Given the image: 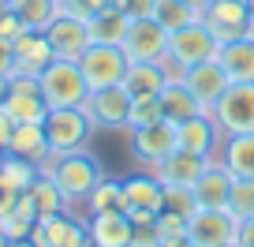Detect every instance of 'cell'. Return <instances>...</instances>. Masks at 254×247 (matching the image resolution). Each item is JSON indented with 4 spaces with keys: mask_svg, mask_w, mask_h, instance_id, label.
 <instances>
[{
    "mask_svg": "<svg viewBox=\"0 0 254 247\" xmlns=\"http://www.w3.org/2000/svg\"><path fill=\"white\" fill-rule=\"evenodd\" d=\"M41 172L56 180V187L64 191L67 206H82V202L90 199V191L97 187V180L105 176V168H101V161L82 146V150H71V154H49V158L41 161Z\"/></svg>",
    "mask_w": 254,
    "mask_h": 247,
    "instance_id": "cell-1",
    "label": "cell"
},
{
    "mask_svg": "<svg viewBox=\"0 0 254 247\" xmlns=\"http://www.w3.org/2000/svg\"><path fill=\"white\" fill-rule=\"evenodd\" d=\"M41 82V97L49 101V109H67V105H82L90 97L86 75H82L79 60H60L56 56L53 64L38 75Z\"/></svg>",
    "mask_w": 254,
    "mask_h": 247,
    "instance_id": "cell-2",
    "label": "cell"
},
{
    "mask_svg": "<svg viewBox=\"0 0 254 247\" xmlns=\"http://www.w3.org/2000/svg\"><path fill=\"white\" fill-rule=\"evenodd\" d=\"M217 49H221V41L213 38V30H209L206 23H190V26H180V30L168 34V53H165V64L172 68V72H187V68L202 64V60H213Z\"/></svg>",
    "mask_w": 254,
    "mask_h": 247,
    "instance_id": "cell-3",
    "label": "cell"
},
{
    "mask_svg": "<svg viewBox=\"0 0 254 247\" xmlns=\"http://www.w3.org/2000/svg\"><path fill=\"white\" fill-rule=\"evenodd\" d=\"M209 116L217 120V128H221L224 139L254 131V82H232V86L217 97Z\"/></svg>",
    "mask_w": 254,
    "mask_h": 247,
    "instance_id": "cell-4",
    "label": "cell"
},
{
    "mask_svg": "<svg viewBox=\"0 0 254 247\" xmlns=\"http://www.w3.org/2000/svg\"><path fill=\"white\" fill-rule=\"evenodd\" d=\"M45 135H49L53 154H71V150H82V146H86V139L94 135V120L86 116V109H82V105L49 109V116H45Z\"/></svg>",
    "mask_w": 254,
    "mask_h": 247,
    "instance_id": "cell-5",
    "label": "cell"
},
{
    "mask_svg": "<svg viewBox=\"0 0 254 247\" xmlns=\"http://www.w3.org/2000/svg\"><path fill=\"white\" fill-rule=\"evenodd\" d=\"M79 68L86 75V86L90 90H105V86H120L131 68L127 53L120 45H90L86 53L79 56Z\"/></svg>",
    "mask_w": 254,
    "mask_h": 247,
    "instance_id": "cell-6",
    "label": "cell"
},
{
    "mask_svg": "<svg viewBox=\"0 0 254 247\" xmlns=\"http://www.w3.org/2000/svg\"><path fill=\"white\" fill-rule=\"evenodd\" d=\"M187 236L198 247H224L236 244L239 236V217L232 210H194L187 217Z\"/></svg>",
    "mask_w": 254,
    "mask_h": 247,
    "instance_id": "cell-7",
    "label": "cell"
},
{
    "mask_svg": "<svg viewBox=\"0 0 254 247\" xmlns=\"http://www.w3.org/2000/svg\"><path fill=\"white\" fill-rule=\"evenodd\" d=\"M131 101L135 97L127 94L124 86H105V90H90V97L82 101L86 116L94 120V128H127V116H131Z\"/></svg>",
    "mask_w": 254,
    "mask_h": 247,
    "instance_id": "cell-8",
    "label": "cell"
},
{
    "mask_svg": "<svg viewBox=\"0 0 254 247\" xmlns=\"http://www.w3.org/2000/svg\"><path fill=\"white\" fill-rule=\"evenodd\" d=\"M120 49L127 53V60H165V53H168V30L153 15L131 19L127 38H124V45H120Z\"/></svg>",
    "mask_w": 254,
    "mask_h": 247,
    "instance_id": "cell-9",
    "label": "cell"
},
{
    "mask_svg": "<svg viewBox=\"0 0 254 247\" xmlns=\"http://www.w3.org/2000/svg\"><path fill=\"white\" fill-rule=\"evenodd\" d=\"M172 150H176V124L172 120H153L146 128H131V154L146 168L165 161Z\"/></svg>",
    "mask_w": 254,
    "mask_h": 247,
    "instance_id": "cell-10",
    "label": "cell"
},
{
    "mask_svg": "<svg viewBox=\"0 0 254 247\" xmlns=\"http://www.w3.org/2000/svg\"><path fill=\"white\" fill-rule=\"evenodd\" d=\"M221 143H224V135H221V128H217V120L209 112H198V116L176 124V146L180 150H190V154H198V158H217Z\"/></svg>",
    "mask_w": 254,
    "mask_h": 247,
    "instance_id": "cell-11",
    "label": "cell"
},
{
    "mask_svg": "<svg viewBox=\"0 0 254 247\" xmlns=\"http://www.w3.org/2000/svg\"><path fill=\"white\" fill-rule=\"evenodd\" d=\"M45 38H49V45H53V53L60 56V60H79V56L90 49V30H86V19L67 15L64 8H60V15H56L53 23H49Z\"/></svg>",
    "mask_w": 254,
    "mask_h": 247,
    "instance_id": "cell-12",
    "label": "cell"
},
{
    "mask_svg": "<svg viewBox=\"0 0 254 247\" xmlns=\"http://www.w3.org/2000/svg\"><path fill=\"white\" fill-rule=\"evenodd\" d=\"M232 187H236V176H232L217 158H209V165L202 168L198 183H194L190 191H194V202H198V210H228Z\"/></svg>",
    "mask_w": 254,
    "mask_h": 247,
    "instance_id": "cell-13",
    "label": "cell"
},
{
    "mask_svg": "<svg viewBox=\"0 0 254 247\" xmlns=\"http://www.w3.org/2000/svg\"><path fill=\"white\" fill-rule=\"evenodd\" d=\"M202 23L213 30L217 41L243 38L247 23H251V0H213L202 15Z\"/></svg>",
    "mask_w": 254,
    "mask_h": 247,
    "instance_id": "cell-14",
    "label": "cell"
},
{
    "mask_svg": "<svg viewBox=\"0 0 254 247\" xmlns=\"http://www.w3.org/2000/svg\"><path fill=\"white\" fill-rule=\"evenodd\" d=\"M90 247H131L135 240V221L127 210H109V214H86Z\"/></svg>",
    "mask_w": 254,
    "mask_h": 247,
    "instance_id": "cell-15",
    "label": "cell"
},
{
    "mask_svg": "<svg viewBox=\"0 0 254 247\" xmlns=\"http://www.w3.org/2000/svg\"><path fill=\"white\" fill-rule=\"evenodd\" d=\"M11 49H15V72H11V79H15V75H41L56 60L45 30H23L11 41Z\"/></svg>",
    "mask_w": 254,
    "mask_h": 247,
    "instance_id": "cell-16",
    "label": "cell"
},
{
    "mask_svg": "<svg viewBox=\"0 0 254 247\" xmlns=\"http://www.w3.org/2000/svg\"><path fill=\"white\" fill-rule=\"evenodd\" d=\"M206 165H209V158H198V154L180 150V146H176V150L168 154L165 161H157V165H153L150 172L157 176V180L165 183V187H194Z\"/></svg>",
    "mask_w": 254,
    "mask_h": 247,
    "instance_id": "cell-17",
    "label": "cell"
},
{
    "mask_svg": "<svg viewBox=\"0 0 254 247\" xmlns=\"http://www.w3.org/2000/svg\"><path fill=\"white\" fill-rule=\"evenodd\" d=\"M183 82L190 86V94L202 101V109H206V112L213 109L217 97L232 86L228 72L217 64V56H213V60H202V64H194V68H187V72H183Z\"/></svg>",
    "mask_w": 254,
    "mask_h": 247,
    "instance_id": "cell-18",
    "label": "cell"
},
{
    "mask_svg": "<svg viewBox=\"0 0 254 247\" xmlns=\"http://www.w3.org/2000/svg\"><path fill=\"white\" fill-rule=\"evenodd\" d=\"M168 79H172V68H168L165 60H131V68H127V75H124L120 86H124L131 97H146V94L157 97Z\"/></svg>",
    "mask_w": 254,
    "mask_h": 247,
    "instance_id": "cell-19",
    "label": "cell"
},
{
    "mask_svg": "<svg viewBox=\"0 0 254 247\" xmlns=\"http://www.w3.org/2000/svg\"><path fill=\"white\" fill-rule=\"evenodd\" d=\"M41 232H45V247H90V229L86 221L71 214V210H60V214L41 217Z\"/></svg>",
    "mask_w": 254,
    "mask_h": 247,
    "instance_id": "cell-20",
    "label": "cell"
},
{
    "mask_svg": "<svg viewBox=\"0 0 254 247\" xmlns=\"http://www.w3.org/2000/svg\"><path fill=\"white\" fill-rule=\"evenodd\" d=\"M157 101H161L165 120H172V124H183V120L206 112V109H202V101L190 94V86L183 82V72H172V79L165 82V90L157 94Z\"/></svg>",
    "mask_w": 254,
    "mask_h": 247,
    "instance_id": "cell-21",
    "label": "cell"
},
{
    "mask_svg": "<svg viewBox=\"0 0 254 247\" xmlns=\"http://www.w3.org/2000/svg\"><path fill=\"white\" fill-rule=\"evenodd\" d=\"M217 64L228 72L232 82H254V41L251 38L221 41V49H217Z\"/></svg>",
    "mask_w": 254,
    "mask_h": 247,
    "instance_id": "cell-22",
    "label": "cell"
},
{
    "mask_svg": "<svg viewBox=\"0 0 254 247\" xmlns=\"http://www.w3.org/2000/svg\"><path fill=\"white\" fill-rule=\"evenodd\" d=\"M124 191H127V210H150V214H161V210H165V183L153 172L127 176Z\"/></svg>",
    "mask_w": 254,
    "mask_h": 247,
    "instance_id": "cell-23",
    "label": "cell"
},
{
    "mask_svg": "<svg viewBox=\"0 0 254 247\" xmlns=\"http://www.w3.org/2000/svg\"><path fill=\"white\" fill-rule=\"evenodd\" d=\"M221 161L236 180H254V131L247 135H228L221 143Z\"/></svg>",
    "mask_w": 254,
    "mask_h": 247,
    "instance_id": "cell-24",
    "label": "cell"
},
{
    "mask_svg": "<svg viewBox=\"0 0 254 247\" xmlns=\"http://www.w3.org/2000/svg\"><path fill=\"white\" fill-rule=\"evenodd\" d=\"M4 150L41 165V161L53 154L49 135H45V124H15V131H11V139H8V146H4Z\"/></svg>",
    "mask_w": 254,
    "mask_h": 247,
    "instance_id": "cell-25",
    "label": "cell"
},
{
    "mask_svg": "<svg viewBox=\"0 0 254 247\" xmlns=\"http://www.w3.org/2000/svg\"><path fill=\"white\" fill-rule=\"evenodd\" d=\"M127 26H131V15H124V11H116V8H105L101 15H94L86 23L90 45H124Z\"/></svg>",
    "mask_w": 254,
    "mask_h": 247,
    "instance_id": "cell-26",
    "label": "cell"
},
{
    "mask_svg": "<svg viewBox=\"0 0 254 247\" xmlns=\"http://www.w3.org/2000/svg\"><path fill=\"white\" fill-rule=\"evenodd\" d=\"M41 176V165L38 161H26L19 154H8L0 158V187H8V191H30V183Z\"/></svg>",
    "mask_w": 254,
    "mask_h": 247,
    "instance_id": "cell-27",
    "label": "cell"
},
{
    "mask_svg": "<svg viewBox=\"0 0 254 247\" xmlns=\"http://www.w3.org/2000/svg\"><path fill=\"white\" fill-rule=\"evenodd\" d=\"M86 214H109V210H127V191H124V180L116 176H101L97 187L90 191V199L82 202Z\"/></svg>",
    "mask_w": 254,
    "mask_h": 247,
    "instance_id": "cell-28",
    "label": "cell"
},
{
    "mask_svg": "<svg viewBox=\"0 0 254 247\" xmlns=\"http://www.w3.org/2000/svg\"><path fill=\"white\" fill-rule=\"evenodd\" d=\"M11 11L26 23V30H49V23L60 15V4L56 0H11Z\"/></svg>",
    "mask_w": 254,
    "mask_h": 247,
    "instance_id": "cell-29",
    "label": "cell"
},
{
    "mask_svg": "<svg viewBox=\"0 0 254 247\" xmlns=\"http://www.w3.org/2000/svg\"><path fill=\"white\" fill-rule=\"evenodd\" d=\"M153 19H157L161 26H165L168 34L180 30V26H190V23H198V11L190 8L187 0H153Z\"/></svg>",
    "mask_w": 254,
    "mask_h": 247,
    "instance_id": "cell-30",
    "label": "cell"
},
{
    "mask_svg": "<svg viewBox=\"0 0 254 247\" xmlns=\"http://www.w3.org/2000/svg\"><path fill=\"white\" fill-rule=\"evenodd\" d=\"M30 195H34V206H38L41 217L60 214V210H71V206H67V199H64V191L56 187V180H53V176H45V172L30 183Z\"/></svg>",
    "mask_w": 254,
    "mask_h": 247,
    "instance_id": "cell-31",
    "label": "cell"
},
{
    "mask_svg": "<svg viewBox=\"0 0 254 247\" xmlns=\"http://www.w3.org/2000/svg\"><path fill=\"white\" fill-rule=\"evenodd\" d=\"M153 120H165L161 101L153 94L135 97V101H131V116H127V131H131V128H146V124H153Z\"/></svg>",
    "mask_w": 254,
    "mask_h": 247,
    "instance_id": "cell-32",
    "label": "cell"
},
{
    "mask_svg": "<svg viewBox=\"0 0 254 247\" xmlns=\"http://www.w3.org/2000/svg\"><path fill=\"white\" fill-rule=\"evenodd\" d=\"M228 210L243 221V217L254 214V180H236V187H232V202Z\"/></svg>",
    "mask_w": 254,
    "mask_h": 247,
    "instance_id": "cell-33",
    "label": "cell"
},
{
    "mask_svg": "<svg viewBox=\"0 0 254 247\" xmlns=\"http://www.w3.org/2000/svg\"><path fill=\"white\" fill-rule=\"evenodd\" d=\"M153 229H157L161 244H165V240H176V236H187V217H180L176 210H161Z\"/></svg>",
    "mask_w": 254,
    "mask_h": 247,
    "instance_id": "cell-34",
    "label": "cell"
},
{
    "mask_svg": "<svg viewBox=\"0 0 254 247\" xmlns=\"http://www.w3.org/2000/svg\"><path fill=\"white\" fill-rule=\"evenodd\" d=\"M165 210H176L180 217H190L198 210L194 191H190V187H165Z\"/></svg>",
    "mask_w": 254,
    "mask_h": 247,
    "instance_id": "cell-35",
    "label": "cell"
},
{
    "mask_svg": "<svg viewBox=\"0 0 254 247\" xmlns=\"http://www.w3.org/2000/svg\"><path fill=\"white\" fill-rule=\"evenodd\" d=\"M60 8L67 11V15L86 19V23H90L94 15H101V11H105V8H112V4H109V0H64Z\"/></svg>",
    "mask_w": 254,
    "mask_h": 247,
    "instance_id": "cell-36",
    "label": "cell"
},
{
    "mask_svg": "<svg viewBox=\"0 0 254 247\" xmlns=\"http://www.w3.org/2000/svg\"><path fill=\"white\" fill-rule=\"evenodd\" d=\"M34 225H38V221H26V217H19L15 210H11V214H0V232H4L8 240H23V236H30Z\"/></svg>",
    "mask_w": 254,
    "mask_h": 247,
    "instance_id": "cell-37",
    "label": "cell"
},
{
    "mask_svg": "<svg viewBox=\"0 0 254 247\" xmlns=\"http://www.w3.org/2000/svg\"><path fill=\"white\" fill-rule=\"evenodd\" d=\"M23 30H26V23L11 11V4H4V8H0V38H4V41H15Z\"/></svg>",
    "mask_w": 254,
    "mask_h": 247,
    "instance_id": "cell-38",
    "label": "cell"
},
{
    "mask_svg": "<svg viewBox=\"0 0 254 247\" xmlns=\"http://www.w3.org/2000/svg\"><path fill=\"white\" fill-rule=\"evenodd\" d=\"M116 11H124V15L131 19H142V15H153V0H109Z\"/></svg>",
    "mask_w": 254,
    "mask_h": 247,
    "instance_id": "cell-39",
    "label": "cell"
},
{
    "mask_svg": "<svg viewBox=\"0 0 254 247\" xmlns=\"http://www.w3.org/2000/svg\"><path fill=\"white\" fill-rule=\"evenodd\" d=\"M11 72H15V49H11V41L0 38V75L11 79Z\"/></svg>",
    "mask_w": 254,
    "mask_h": 247,
    "instance_id": "cell-40",
    "label": "cell"
},
{
    "mask_svg": "<svg viewBox=\"0 0 254 247\" xmlns=\"http://www.w3.org/2000/svg\"><path fill=\"white\" fill-rule=\"evenodd\" d=\"M236 240H239L243 247H254V214L239 221V236H236Z\"/></svg>",
    "mask_w": 254,
    "mask_h": 247,
    "instance_id": "cell-41",
    "label": "cell"
},
{
    "mask_svg": "<svg viewBox=\"0 0 254 247\" xmlns=\"http://www.w3.org/2000/svg\"><path fill=\"white\" fill-rule=\"evenodd\" d=\"M161 247H198V244H194L190 236H176V240H165Z\"/></svg>",
    "mask_w": 254,
    "mask_h": 247,
    "instance_id": "cell-42",
    "label": "cell"
},
{
    "mask_svg": "<svg viewBox=\"0 0 254 247\" xmlns=\"http://www.w3.org/2000/svg\"><path fill=\"white\" fill-rule=\"evenodd\" d=\"M8 94H11V79H8V75H0V105H4Z\"/></svg>",
    "mask_w": 254,
    "mask_h": 247,
    "instance_id": "cell-43",
    "label": "cell"
},
{
    "mask_svg": "<svg viewBox=\"0 0 254 247\" xmlns=\"http://www.w3.org/2000/svg\"><path fill=\"white\" fill-rule=\"evenodd\" d=\"M187 4H190V8H194V11H198V15H206V8H209V4H213V0H187Z\"/></svg>",
    "mask_w": 254,
    "mask_h": 247,
    "instance_id": "cell-44",
    "label": "cell"
},
{
    "mask_svg": "<svg viewBox=\"0 0 254 247\" xmlns=\"http://www.w3.org/2000/svg\"><path fill=\"white\" fill-rule=\"evenodd\" d=\"M11 247H34V240H30V236H23V240H11Z\"/></svg>",
    "mask_w": 254,
    "mask_h": 247,
    "instance_id": "cell-45",
    "label": "cell"
},
{
    "mask_svg": "<svg viewBox=\"0 0 254 247\" xmlns=\"http://www.w3.org/2000/svg\"><path fill=\"white\" fill-rule=\"evenodd\" d=\"M243 38H251V41H254V11H251V23H247V30H243Z\"/></svg>",
    "mask_w": 254,
    "mask_h": 247,
    "instance_id": "cell-46",
    "label": "cell"
},
{
    "mask_svg": "<svg viewBox=\"0 0 254 247\" xmlns=\"http://www.w3.org/2000/svg\"><path fill=\"white\" fill-rule=\"evenodd\" d=\"M0 247H11V240H8V236H4V232H0Z\"/></svg>",
    "mask_w": 254,
    "mask_h": 247,
    "instance_id": "cell-47",
    "label": "cell"
},
{
    "mask_svg": "<svg viewBox=\"0 0 254 247\" xmlns=\"http://www.w3.org/2000/svg\"><path fill=\"white\" fill-rule=\"evenodd\" d=\"M224 247H243V244H239V240H236V244H224Z\"/></svg>",
    "mask_w": 254,
    "mask_h": 247,
    "instance_id": "cell-48",
    "label": "cell"
},
{
    "mask_svg": "<svg viewBox=\"0 0 254 247\" xmlns=\"http://www.w3.org/2000/svg\"><path fill=\"white\" fill-rule=\"evenodd\" d=\"M4 4H11V0H0V8H4Z\"/></svg>",
    "mask_w": 254,
    "mask_h": 247,
    "instance_id": "cell-49",
    "label": "cell"
},
{
    "mask_svg": "<svg viewBox=\"0 0 254 247\" xmlns=\"http://www.w3.org/2000/svg\"><path fill=\"white\" fill-rule=\"evenodd\" d=\"M0 158H4V146H0Z\"/></svg>",
    "mask_w": 254,
    "mask_h": 247,
    "instance_id": "cell-50",
    "label": "cell"
},
{
    "mask_svg": "<svg viewBox=\"0 0 254 247\" xmlns=\"http://www.w3.org/2000/svg\"><path fill=\"white\" fill-rule=\"evenodd\" d=\"M56 4H64V0H56Z\"/></svg>",
    "mask_w": 254,
    "mask_h": 247,
    "instance_id": "cell-51",
    "label": "cell"
},
{
    "mask_svg": "<svg viewBox=\"0 0 254 247\" xmlns=\"http://www.w3.org/2000/svg\"><path fill=\"white\" fill-rule=\"evenodd\" d=\"M251 11H254V4H251Z\"/></svg>",
    "mask_w": 254,
    "mask_h": 247,
    "instance_id": "cell-52",
    "label": "cell"
},
{
    "mask_svg": "<svg viewBox=\"0 0 254 247\" xmlns=\"http://www.w3.org/2000/svg\"><path fill=\"white\" fill-rule=\"evenodd\" d=\"M0 191H4V187H0Z\"/></svg>",
    "mask_w": 254,
    "mask_h": 247,
    "instance_id": "cell-53",
    "label": "cell"
},
{
    "mask_svg": "<svg viewBox=\"0 0 254 247\" xmlns=\"http://www.w3.org/2000/svg\"><path fill=\"white\" fill-rule=\"evenodd\" d=\"M251 4H254V0H251Z\"/></svg>",
    "mask_w": 254,
    "mask_h": 247,
    "instance_id": "cell-54",
    "label": "cell"
}]
</instances>
